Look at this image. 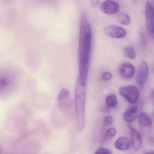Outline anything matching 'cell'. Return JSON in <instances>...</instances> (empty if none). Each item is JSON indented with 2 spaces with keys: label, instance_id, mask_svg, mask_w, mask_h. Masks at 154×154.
Returning a JSON list of instances; mask_svg holds the SVG:
<instances>
[{
  "label": "cell",
  "instance_id": "obj_16",
  "mask_svg": "<svg viewBox=\"0 0 154 154\" xmlns=\"http://www.w3.org/2000/svg\"><path fill=\"white\" fill-rule=\"evenodd\" d=\"M116 133H117V131L115 128H109L103 134L102 138L103 140V141H106L111 139L113 137H115Z\"/></svg>",
  "mask_w": 154,
  "mask_h": 154
},
{
  "label": "cell",
  "instance_id": "obj_3",
  "mask_svg": "<svg viewBox=\"0 0 154 154\" xmlns=\"http://www.w3.org/2000/svg\"><path fill=\"white\" fill-rule=\"evenodd\" d=\"M120 94L124 97L128 102L134 104L138 100L139 94L136 86L128 85L121 87L119 90Z\"/></svg>",
  "mask_w": 154,
  "mask_h": 154
},
{
  "label": "cell",
  "instance_id": "obj_24",
  "mask_svg": "<svg viewBox=\"0 0 154 154\" xmlns=\"http://www.w3.org/2000/svg\"><path fill=\"white\" fill-rule=\"evenodd\" d=\"M144 154H154V153L153 151H151V152H146V153H145Z\"/></svg>",
  "mask_w": 154,
  "mask_h": 154
},
{
  "label": "cell",
  "instance_id": "obj_19",
  "mask_svg": "<svg viewBox=\"0 0 154 154\" xmlns=\"http://www.w3.org/2000/svg\"><path fill=\"white\" fill-rule=\"evenodd\" d=\"M113 122V119L111 116H107L103 120V125L104 127H108L112 125Z\"/></svg>",
  "mask_w": 154,
  "mask_h": 154
},
{
  "label": "cell",
  "instance_id": "obj_15",
  "mask_svg": "<svg viewBox=\"0 0 154 154\" xmlns=\"http://www.w3.org/2000/svg\"><path fill=\"white\" fill-rule=\"evenodd\" d=\"M118 20L122 25L128 26L131 23V18L130 16L127 13H120L118 15Z\"/></svg>",
  "mask_w": 154,
  "mask_h": 154
},
{
  "label": "cell",
  "instance_id": "obj_5",
  "mask_svg": "<svg viewBox=\"0 0 154 154\" xmlns=\"http://www.w3.org/2000/svg\"><path fill=\"white\" fill-rule=\"evenodd\" d=\"M103 32L107 36L117 39L123 38L127 35V32L123 28L115 25H109L105 27Z\"/></svg>",
  "mask_w": 154,
  "mask_h": 154
},
{
  "label": "cell",
  "instance_id": "obj_4",
  "mask_svg": "<svg viewBox=\"0 0 154 154\" xmlns=\"http://www.w3.org/2000/svg\"><path fill=\"white\" fill-rule=\"evenodd\" d=\"M154 12L153 4L150 2H146L145 4L146 27L150 36H154Z\"/></svg>",
  "mask_w": 154,
  "mask_h": 154
},
{
  "label": "cell",
  "instance_id": "obj_20",
  "mask_svg": "<svg viewBox=\"0 0 154 154\" xmlns=\"http://www.w3.org/2000/svg\"><path fill=\"white\" fill-rule=\"evenodd\" d=\"M94 154H112V152L109 149L105 148H100L98 149Z\"/></svg>",
  "mask_w": 154,
  "mask_h": 154
},
{
  "label": "cell",
  "instance_id": "obj_14",
  "mask_svg": "<svg viewBox=\"0 0 154 154\" xmlns=\"http://www.w3.org/2000/svg\"><path fill=\"white\" fill-rule=\"evenodd\" d=\"M117 98L114 94H110L106 97V103L110 108H114L117 104Z\"/></svg>",
  "mask_w": 154,
  "mask_h": 154
},
{
  "label": "cell",
  "instance_id": "obj_18",
  "mask_svg": "<svg viewBox=\"0 0 154 154\" xmlns=\"http://www.w3.org/2000/svg\"><path fill=\"white\" fill-rule=\"evenodd\" d=\"M70 98V92L67 89H63L59 93L58 95V100L59 102H62L65 100H68Z\"/></svg>",
  "mask_w": 154,
  "mask_h": 154
},
{
  "label": "cell",
  "instance_id": "obj_8",
  "mask_svg": "<svg viewBox=\"0 0 154 154\" xmlns=\"http://www.w3.org/2000/svg\"><path fill=\"white\" fill-rule=\"evenodd\" d=\"M131 144L135 151L140 149L142 146V138L139 132L133 127H130Z\"/></svg>",
  "mask_w": 154,
  "mask_h": 154
},
{
  "label": "cell",
  "instance_id": "obj_9",
  "mask_svg": "<svg viewBox=\"0 0 154 154\" xmlns=\"http://www.w3.org/2000/svg\"><path fill=\"white\" fill-rule=\"evenodd\" d=\"M119 72L120 75L123 78L130 79L135 74V67L130 63H124L120 66Z\"/></svg>",
  "mask_w": 154,
  "mask_h": 154
},
{
  "label": "cell",
  "instance_id": "obj_1",
  "mask_svg": "<svg viewBox=\"0 0 154 154\" xmlns=\"http://www.w3.org/2000/svg\"><path fill=\"white\" fill-rule=\"evenodd\" d=\"M92 46L91 25L85 14H82L80 20L79 40V76L81 84L86 85L90 66Z\"/></svg>",
  "mask_w": 154,
  "mask_h": 154
},
{
  "label": "cell",
  "instance_id": "obj_21",
  "mask_svg": "<svg viewBox=\"0 0 154 154\" xmlns=\"http://www.w3.org/2000/svg\"><path fill=\"white\" fill-rule=\"evenodd\" d=\"M102 78L104 81H109L112 78V74L109 72H105L102 75Z\"/></svg>",
  "mask_w": 154,
  "mask_h": 154
},
{
  "label": "cell",
  "instance_id": "obj_13",
  "mask_svg": "<svg viewBox=\"0 0 154 154\" xmlns=\"http://www.w3.org/2000/svg\"><path fill=\"white\" fill-rule=\"evenodd\" d=\"M138 122L140 126L147 128L152 125V120L148 114L145 112H142L139 116Z\"/></svg>",
  "mask_w": 154,
  "mask_h": 154
},
{
  "label": "cell",
  "instance_id": "obj_6",
  "mask_svg": "<svg viewBox=\"0 0 154 154\" xmlns=\"http://www.w3.org/2000/svg\"><path fill=\"white\" fill-rule=\"evenodd\" d=\"M100 9L105 14H116L119 11L120 6L117 2L108 0L103 2L101 4Z\"/></svg>",
  "mask_w": 154,
  "mask_h": 154
},
{
  "label": "cell",
  "instance_id": "obj_7",
  "mask_svg": "<svg viewBox=\"0 0 154 154\" xmlns=\"http://www.w3.org/2000/svg\"><path fill=\"white\" fill-rule=\"evenodd\" d=\"M149 75V67L146 62L143 61L140 66L137 72V82L139 85H144L146 82Z\"/></svg>",
  "mask_w": 154,
  "mask_h": 154
},
{
  "label": "cell",
  "instance_id": "obj_2",
  "mask_svg": "<svg viewBox=\"0 0 154 154\" xmlns=\"http://www.w3.org/2000/svg\"><path fill=\"white\" fill-rule=\"evenodd\" d=\"M86 85L81 84L77 79L75 89V115L77 128L80 131H82L85 126V100H86Z\"/></svg>",
  "mask_w": 154,
  "mask_h": 154
},
{
  "label": "cell",
  "instance_id": "obj_10",
  "mask_svg": "<svg viewBox=\"0 0 154 154\" xmlns=\"http://www.w3.org/2000/svg\"><path fill=\"white\" fill-rule=\"evenodd\" d=\"M12 85V80L11 75L5 73L0 74V94H3Z\"/></svg>",
  "mask_w": 154,
  "mask_h": 154
},
{
  "label": "cell",
  "instance_id": "obj_22",
  "mask_svg": "<svg viewBox=\"0 0 154 154\" xmlns=\"http://www.w3.org/2000/svg\"><path fill=\"white\" fill-rule=\"evenodd\" d=\"M140 36H141V45H142L143 47H144V48L146 47V40L145 35L144 34H141Z\"/></svg>",
  "mask_w": 154,
  "mask_h": 154
},
{
  "label": "cell",
  "instance_id": "obj_23",
  "mask_svg": "<svg viewBox=\"0 0 154 154\" xmlns=\"http://www.w3.org/2000/svg\"><path fill=\"white\" fill-rule=\"evenodd\" d=\"M99 2H100L99 1H97V0H94V1H92L91 2V4L92 6H97V5L99 4Z\"/></svg>",
  "mask_w": 154,
  "mask_h": 154
},
{
  "label": "cell",
  "instance_id": "obj_12",
  "mask_svg": "<svg viewBox=\"0 0 154 154\" xmlns=\"http://www.w3.org/2000/svg\"><path fill=\"white\" fill-rule=\"evenodd\" d=\"M130 141L127 137L122 136L119 137L115 142V147L119 150H127L131 147Z\"/></svg>",
  "mask_w": 154,
  "mask_h": 154
},
{
  "label": "cell",
  "instance_id": "obj_17",
  "mask_svg": "<svg viewBox=\"0 0 154 154\" xmlns=\"http://www.w3.org/2000/svg\"><path fill=\"white\" fill-rule=\"evenodd\" d=\"M124 55L126 57L130 59H134L136 57V54L134 48L131 46H127L123 50Z\"/></svg>",
  "mask_w": 154,
  "mask_h": 154
},
{
  "label": "cell",
  "instance_id": "obj_11",
  "mask_svg": "<svg viewBox=\"0 0 154 154\" xmlns=\"http://www.w3.org/2000/svg\"><path fill=\"white\" fill-rule=\"evenodd\" d=\"M138 113V107L137 106H132L128 108L123 114L124 120L128 122L134 121Z\"/></svg>",
  "mask_w": 154,
  "mask_h": 154
}]
</instances>
